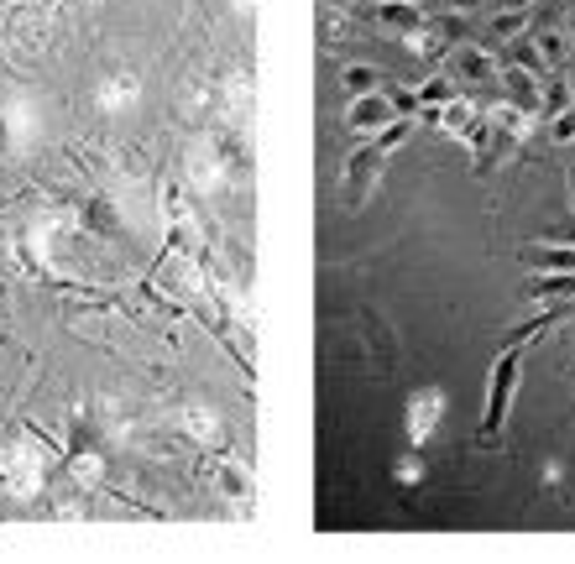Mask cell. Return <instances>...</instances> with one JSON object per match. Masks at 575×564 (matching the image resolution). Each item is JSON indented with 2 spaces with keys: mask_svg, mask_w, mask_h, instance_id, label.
Instances as JSON below:
<instances>
[{
  "mask_svg": "<svg viewBox=\"0 0 575 564\" xmlns=\"http://www.w3.org/2000/svg\"><path fill=\"white\" fill-rule=\"evenodd\" d=\"M528 298H534V303H560V298H575V272L534 277V282H528Z\"/></svg>",
  "mask_w": 575,
  "mask_h": 564,
  "instance_id": "52a82bcc",
  "label": "cell"
},
{
  "mask_svg": "<svg viewBox=\"0 0 575 564\" xmlns=\"http://www.w3.org/2000/svg\"><path fill=\"white\" fill-rule=\"evenodd\" d=\"M549 141H560V147L575 141V105H565L560 115H549Z\"/></svg>",
  "mask_w": 575,
  "mask_h": 564,
  "instance_id": "8fae6325",
  "label": "cell"
},
{
  "mask_svg": "<svg viewBox=\"0 0 575 564\" xmlns=\"http://www.w3.org/2000/svg\"><path fill=\"white\" fill-rule=\"evenodd\" d=\"M539 79L544 74H534V68H523V63H513V68H502V74H497V84L513 94L518 110H539V100H544V84Z\"/></svg>",
  "mask_w": 575,
  "mask_h": 564,
  "instance_id": "277c9868",
  "label": "cell"
},
{
  "mask_svg": "<svg viewBox=\"0 0 575 564\" xmlns=\"http://www.w3.org/2000/svg\"><path fill=\"white\" fill-rule=\"evenodd\" d=\"M570 204H575V168H570Z\"/></svg>",
  "mask_w": 575,
  "mask_h": 564,
  "instance_id": "9a60e30c",
  "label": "cell"
},
{
  "mask_svg": "<svg viewBox=\"0 0 575 564\" xmlns=\"http://www.w3.org/2000/svg\"><path fill=\"white\" fill-rule=\"evenodd\" d=\"M398 121V105L387 100V94H351V105H345V126L351 131H387Z\"/></svg>",
  "mask_w": 575,
  "mask_h": 564,
  "instance_id": "7a4b0ae2",
  "label": "cell"
},
{
  "mask_svg": "<svg viewBox=\"0 0 575 564\" xmlns=\"http://www.w3.org/2000/svg\"><path fill=\"white\" fill-rule=\"evenodd\" d=\"M534 262L544 272H575V246H555V251H534Z\"/></svg>",
  "mask_w": 575,
  "mask_h": 564,
  "instance_id": "30bf717a",
  "label": "cell"
},
{
  "mask_svg": "<svg viewBox=\"0 0 575 564\" xmlns=\"http://www.w3.org/2000/svg\"><path fill=\"white\" fill-rule=\"evenodd\" d=\"M528 37L539 42V58H544V68L570 58V32H560V27H544V32H528Z\"/></svg>",
  "mask_w": 575,
  "mask_h": 564,
  "instance_id": "ba28073f",
  "label": "cell"
},
{
  "mask_svg": "<svg viewBox=\"0 0 575 564\" xmlns=\"http://www.w3.org/2000/svg\"><path fill=\"white\" fill-rule=\"evenodd\" d=\"M565 84H570V100H575V74H565Z\"/></svg>",
  "mask_w": 575,
  "mask_h": 564,
  "instance_id": "5bb4252c",
  "label": "cell"
},
{
  "mask_svg": "<svg viewBox=\"0 0 575 564\" xmlns=\"http://www.w3.org/2000/svg\"><path fill=\"white\" fill-rule=\"evenodd\" d=\"M377 68H366V63H351V68H345V94H372L377 89Z\"/></svg>",
  "mask_w": 575,
  "mask_h": 564,
  "instance_id": "9c48e42d",
  "label": "cell"
},
{
  "mask_svg": "<svg viewBox=\"0 0 575 564\" xmlns=\"http://www.w3.org/2000/svg\"><path fill=\"white\" fill-rule=\"evenodd\" d=\"M565 32H570V42H575V16H570V21H565Z\"/></svg>",
  "mask_w": 575,
  "mask_h": 564,
  "instance_id": "4fadbf2b",
  "label": "cell"
},
{
  "mask_svg": "<svg viewBox=\"0 0 575 564\" xmlns=\"http://www.w3.org/2000/svg\"><path fill=\"white\" fill-rule=\"evenodd\" d=\"M450 74L455 79H471V84H487V79H497V58L481 42H460L455 53H450Z\"/></svg>",
  "mask_w": 575,
  "mask_h": 564,
  "instance_id": "3957f363",
  "label": "cell"
},
{
  "mask_svg": "<svg viewBox=\"0 0 575 564\" xmlns=\"http://www.w3.org/2000/svg\"><path fill=\"white\" fill-rule=\"evenodd\" d=\"M450 6H455V11H471V6H476V0H450Z\"/></svg>",
  "mask_w": 575,
  "mask_h": 564,
  "instance_id": "7c38bea8",
  "label": "cell"
},
{
  "mask_svg": "<svg viewBox=\"0 0 575 564\" xmlns=\"http://www.w3.org/2000/svg\"><path fill=\"white\" fill-rule=\"evenodd\" d=\"M440 408H445V397L440 392H419V397H413V403H408V439L413 444H424L434 429H440Z\"/></svg>",
  "mask_w": 575,
  "mask_h": 564,
  "instance_id": "5b68a950",
  "label": "cell"
},
{
  "mask_svg": "<svg viewBox=\"0 0 575 564\" xmlns=\"http://www.w3.org/2000/svg\"><path fill=\"white\" fill-rule=\"evenodd\" d=\"M518 361H523V350L508 345V356H502L492 366V387H487V418H481V429L497 434L502 429V418H508V403H513V387H518Z\"/></svg>",
  "mask_w": 575,
  "mask_h": 564,
  "instance_id": "6da1fadb",
  "label": "cell"
},
{
  "mask_svg": "<svg viewBox=\"0 0 575 564\" xmlns=\"http://www.w3.org/2000/svg\"><path fill=\"white\" fill-rule=\"evenodd\" d=\"M372 16H377V27H387V32H413V27H419V0H387V6H377Z\"/></svg>",
  "mask_w": 575,
  "mask_h": 564,
  "instance_id": "8992f818",
  "label": "cell"
}]
</instances>
